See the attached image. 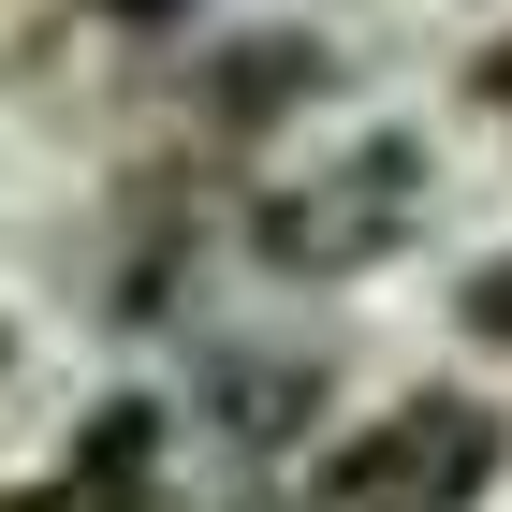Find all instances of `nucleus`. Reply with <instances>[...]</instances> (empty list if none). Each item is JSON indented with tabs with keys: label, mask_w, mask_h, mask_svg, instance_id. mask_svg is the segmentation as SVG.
Masks as SVG:
<instances>
[{
	"label": "nucleus",
	"mask_w": 512,
	"mask_h": 512,
	"mask_svg": "<svg viewBox=\"0 0 512 512\" xmlns=\"http://www.w3.org/2000/svg\"><path fill=\"white\" fill-rule=\"evenodd\" d=\"M308 410H322V366H293V352L220 366V439H293Z\"/></svg>",
	"instance_id": "obj_4"
},
{
	"label": "nucleus",
	"mask_w": 512,
	"mask_h": 512,
	"mask_svg": "<svg viewBox=\"0 0 512 512\" xmlns=\"http://www.w3.org/2000/svg\"><path fill=\"white\" fill-rule=\"evenodd\" d=\"M469 322H483V337H512V264H483V293H469Z\"/></svg>",
	"instance_id": "obj_5"
},
{
	"label": "nucleus",
	"mask_w": 512,
	"mask_h": 512,
	"mask_svg": "<svg viewBox=\"0 0 512 512\" xmlns=\"http://www.w3.org/2000/svg\"><path fill=\"white\" fill-rule=\"evenodd\" d=\"M512 469V425L483 395H410L322 454V512H483Z\"/></svg>",
	"instance_id": "obj_2"
},
{
	"label": "nucleus",
	"mask_w": 512,
	"mask_h": 512,
	"mask_svg": "<svg viewBox=\"0 0 512 512\" xmlns=\"http://www.w3.org/2000/svg\"><path fill=\"white\" fill-rule=\"evenodd\" d=\"M425 205H439V161L410 132H366V147L308 161L293 191L249 205V249H264V278H366L425 235Z\"/></svg>",
	"instance_id": "obj_1"
},
{
	"label": "nucleus",
	"mask_w": 512,
	"mask_h": 512,
	"mask_svg": "<svg viewBox=\"0 0 512 512\" xmlns=\"http://www.w3.org/2000/svg\"><path fill=\"white\" fill-rule=\"evenodd\" d=\"M322 74H337V44H322V30H264V44H235V74H220V88H205V118H278V103H308V88Z\"/></svg>",
	"instance_id": "obj_3"
},
{
	"label": "nucleus",
	"mask_w": 512,
	"mask_h": 512,
	"mask_svg": "<svg viewBox=\"0 0 512 512\" xmlns=\"http://www.w3.org/2000/svg\"><path fill=\"white\" fill-rule=\"evenodd\" d=\"M469 88H483V103H498V118H512V30H498V44H483V59H469Z\"/></svg>",
	"instance_id": "obj_6"
}]
</instances>
